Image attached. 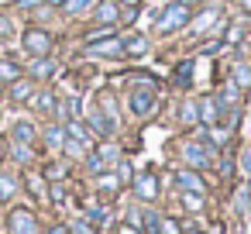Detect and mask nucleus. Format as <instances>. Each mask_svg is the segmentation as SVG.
<instances>
[{
	"instance_id": "1",
	"label": "nucleus",
	"mask_w": 251,
	"mask_h": 234,
	"mask_svg": "<svg viewBox=\"0 0 251 234\" xmlns=\"http://www.w3.org/2000/svg\"><path fill=\"white\" fill-rule=\"evenodd\" d=\"M186 25H189V4L186 0H176V4H165L162 14L155 18V35H172Z\"/></svg>"
},
{
	"instance_id": "2",
	"label": "nucleus",
	"mask_w": 251,
	"mask_h": 234,
	"mask_svg": "<svg viewBox=\"0 0 251 234\" xmlns=\"http://www.w3.org/2000/svg\"><path fill=\"white\" fill-rule=\"evenodd\" d=\"M21 42H25V52H31L35 59H45V55L52 52V35L42 31V28H28Z\"/></svg>"
},
{
	"instance_id": "3",
	"label": "nucleus",
	"mask_w": 251,
	"mask_h": 234,
	"mask_svg": "<svg viewBox=\"0 0 251 234\" xmlns=\"http://www.w3.org/2000/svg\"><path fill=\"white\" fill-rule=\"evenodd\" d=\"M127 110H131L134 117L151 114V110H155V90H151V86H138V90H131V97H127Z\"/></svg>"
},
{
	"instance_id": "4",
	"label": "nucleus",
	"mask_w": 251,
	"mask_h": 234,
	"mask_svg": "<svg viewBox=\"0 0 251 234\" xmlns=\"http://www.w3.org/2000/svg\"><path fill=\"white\" fill-rule=\"evenodd\" d=\"M7 227H11V234H38V217H35L31 210L18 207V210H11Z\"/></svg>"
},
{
	"instance_id": "5",
	"label": "nucleus",
	"mask_w": 251,
	"mask_h": 234,
	"mask_svg": "<svg viewBox=\"0 0 251 234\" xmlns=\"http://www.w3.org/2000/svg\"><path fill=\"white\" fill-rule=\"evenodd\" d=\"M182 155H186V162H189L193 169H206V165H210V152H206L203 141H186V145H182Z\"/></svg>"
},
{
	"instance_id": "6",
	"label": "nucleus",
	"mask_w": 251,
	"mask_h": 234,
	"mask_svg": "<svg viewBox=\"0 0 251 234\" xmlns=\"http://www.w3.org/2000/svg\"><path fill=\"white\" fill-rule=\"evenodd\" d=\"M114 158H117V148H114V145H103L100 152H93V155H86V169L100 176V172H107V165H110Z\"/></svg>"
},
{
	"instance_id": "7",
	"label": "nucleus",
	"mask_w": 251,
	"mask_h": 234,
	"mask_svg": "<svg viewBox=\"0 0 251 234\" xmlns=\"http://www.w3.org/2000/svg\"><path fill=\"white\" fill-rule=\"evenodd\" d=\"M134 189H138V200L151 203V200L158 196V176H155V172H141V176H134Z\"/></svg>"
},
{
	"instance_id": "8",
	"label": "nucleus",
	"mask_w": 251,
	"mask_h": 234,
	"mask_svg": "<svg viewBox=\"0 0 251 234\" xmlns=\"http://www.w3.org/2000/svg\"><path fill=\"white\" fill-rule=\"evenodd\" d=\"M196 107H200V121H203V124H210V128L224 117V104H220L217 97H203Z\"/></svg>"
},
{
	"instance_id": "9",
	"label": "nucleus",
	"mask_w": 251,
	"mask_h": 234,
	"mask_svg": "<svg viewBox=\"0 0 251 234\" xmlns=\"http://www.w3.org/2000/svg\"><path fill=\"white\" fill-rule=\"evenodd\" d=\"M220 21V7H206L203 14H196V21H193V35L200 38V35H206L213 25Z\"/></svg>"
},
{
	"instance_id": "10",
	"label": "nucleus",
	"mask_w": 251,
	"mask_h": 234,
	"mask_svg": "<svg viewBox=\"0 0 251 234\" xmlns=\"http://www.w3.org/2000/svg\"><path fill=\"white\" fill-rule=\"evenodd\" d=\"M86 52H90V55H124V42H117V38L110 35V38H103V42L86 45Z\"/></svg>"
},
{
	"instance_id": "11",
	"label": "nucleus",
	"mask_w": 251,
	"mask_h": 234,
	"mask_svg": "<svg viewBox=\"0 0 251 234\" xmlns=\"http://www.w3.org/2000/svg\"><path fill=\"white\" fill-rule=\"evenodd\" d=\"M90 128H93V134L110 138L114 134V117H107V110H93L90 114Z\"/></svg>"
},
{
	"instance_id": "12",
	"label": "nucleus",
	"mask_w": 251,
	"mask_h": 234,
	"mask_svg": "<svg viewBox=\"0 0 251 234\" xmlns=\"http://www.w3.org/2000/svg\"><path fill=\"white\" fill-rule=\"evenodd\" d=\"M97 21L100 25H114V21H121V11H117V0H103V4H97Z\"/></svg>"
},
{
	"instance_id": "13",
	"label": "nucleus",
	"mask_w": 251,
	"mask_h": 234,
	"mask_svg": "<svg viewBox=\"0 0 251 234\" xmlns=\"http://www.w3.org/2000/svg\"><path fill=\"white\" fill-rule=\"evenodd\" d=\"M176 182H179L186 193H203V189H206V186H203V179H200L196 172H179V176H176Z\"/></svg>"
},
{
	"instance_id": "14",
	"label": "nucleus",
	"mask_w": 251,
	"mask_h": 234,
	"mask_svg": "<svg viewBox=\"0 0 251 234\" xmlns=\"http://www.w3.org/2000/svg\"><path fill=\"white\" fill-rule=\"evenodd\" d=\"M234 86L251 90V62H234Z\"/></svg>"
},
{
	"instance_id": "15",
	"label": "nucleus",
	"mask_w": 251,
	"mask_h": 234,
	"mask_svg": "<svg viewBox=\"0 0 251 234\" xmlns=\"http://www.w3.org/2000/svg\"><path fill=\"white\" fill-rule=\"evenodd\" d=\"M21 79V66H14L11 59H0V83H18Z\"/></svg>"
},
{
	"instance_id": "16",
	"label": "nucleus",
	"mask_w": 251,
	"mask_h": 234,
	"mask_svg": "<svg viewBox=\"0 0 251 234\" xmlns=\"http://www.w3.org/2000/svg\"><path fill=\"white\" fill-rule=\"evenodd\" d=\"M14 141H18V145H31V141H35V128H31L28 121H18V124H14Z\"/></svg>"
},
{
	"instance_id": "17",
	"label": "nucleus",
	"mask_w": 251,
	"mask_h": 234,
	"mask_svg": "<svg viewBox=\"0 0 251 234\" xmlns=\"http://www.w3.org/2000/svg\"><path fill=\"white\" fill-rule=\"evenodd\" d=\"M66 134H69V138H76V141H83V145H93V134H90V128H83L79 121H69Z\"/></svg>"
},
{
	"instance_id": "18",
	"label": "nucleus",
	"mask_w": 251,
	"mask_h": 234,
	"mask_svg": "<svg viewBox=\"0 0 251 234\" xmlns=\"http://www.w3.org/2000/svg\"><path fill=\"white\" fill-rule=\"evenodd\" d=\"M62 148H66L69 158H86V155H90V145H83V141H76V138H69V134H66V145H62Z\"/></svg>"
},
{
	"instance_id": "19",
	"label": "nucleus",
	"mask_w": 251,
	"mask_h": 234,
	"mask_svg": "<svg viewBox=\"0 0 251 234\" xmlns=\"http://www.w3.org/2000/svg\"><path fill=\"white\" fill-rule=\"evenodd\" d=\"M145 52H148V42H145L141 35H134V38L124 42V55H134V59H138V55H145Z\"/></svg>"
},
{
	"instance_id": "20",
	"label": "nucleus",
	"mask_w": 251,
	"mask_h": 234,
	"mask_svg": "<svg viewBox=\"0 0 251 234\" xmlns=\"http://www.w3.org/2000/svg\"><path fill=\"white\" fill-rule=\"evenodd\" d=\"M121 189V179H117V172H100V193H117Z\"/></svg>"
},
{
	"instance_id": "21",
	"label": "nucleus",
	"mask_w": 251,
	"mask_h": 234,
	"mask_svg": "<svg viewBox=\"0 0 251 234\" xmlns=\"http://www.w3.org/2000/svg\"><path fill=\"white\" fill-rule=\"evenodd\" d=\"M179 200H182V207H186L189 213H200V210H203V193H186V189H182Z\"/></svg>"
},
{
	"instance_id": "22",
	"label": "nucleus",
	"mask_w": 251,
	"mask_h": 234,
	"mask_svg": "<svg viewBox=\"0 0 251 234\" xmlns=\"http://www.w3.org/2000/svg\"><path fill=\"white\" fill-rule=\"evenodd\" d=\"M31 73H35V76H42V79H49V76L55 73V62H52V59L45 55V59H38V62H31Z\"/></svg>"
},
{
	"instance_id": "23",
	"label": "nucleus",
	"mask_w": 251,
	"mask_h": 234,
	"mask_svg": "<svg viewBox=\"0 0 251 234\" xmlns=\"http://www.w3.org/2000/svg\"><path fill=\"white\" fill-rule=\"evenodd\" d=\"M35 107H38V110H55V107H59V100H55V93H52V90H42V93L35 97Z\"/></svg>"
},
{
	"instance_id": "24",
	"label": "nucleus",
	"mask_w": 251,
	"mask_h": 234,
	"mask_svg": "<svg viewBox=\"0 0 251 234\" xmlns=\"http://www.w3.org/2000/svg\"><path fill=\"white\" fill-rule=\"evenodd\" d=\"M31 93H35V90H31V83H25V79H18V83H14V90H11V97H14L18 104L31 100Z\"/></svg>"
},
{
	"instance_id": "25",
	"label": "nucleus",
	"mask_w": 251,
	"mask_h": 234,
	"mask_svg": "<svg viewBox=\"0 0 251 234\" xmlns=\"http://www.w3.org/2000/svg\"><path fill=\"white\" fill-rule=\"evenodd\" d=\"M189 79H193V62H179V69H176V86H189Z\"/></svg>"
},
{
	"instance_id": "26",
	"label": "nucleus",
	"mask_w": 251,
	"mask_h": 234,
	"mask_svg": "<svg viewBox=\"0 0 251 234\" xmlns=\"http://www.w3.org/2000/svg\"><path fill=\"white\" fill-rule=\"evenodd\" d=\"M45 141H49L52 148H62V145H66V131H62V128H49V131H45Z\"/></svg>"
},
{
	"instance_id": "27",
	"label": "nucleus",
	"mask_w": 251,
	"mask_h": 234,
	"mask_svg": "<svg viewBox=\"0 0 251 234\" xmlns=\"http://www.w3.org/2000/svg\"><path fill=\"white\" fill-rule=\"evenodd\" d=\"M69 14H83V11H90L93 7V0H66V4H62Z\"/></svg>"
},
{
	"instance_id": "28",
	"label": "nucleus",
	"mask_w": 251,
	"mask_h": 234,
	"mask_svg": "<svg viewBox=\"0 0 251 234\" xmlns=\"http://www.w3.org/2000/svg\"><path fill=\"white\" fill-rule=\"evenodd\" d=\"M182 121H186V124H193V121H200V107H196L193 100H186V104H182Z\"/></svg>"
},
{
	"instance_id": "29",
	"label": "nucleus",
	"mask_w": 251,
	"mask_h": 234,
	"mask_svg": "<svg viewBox=\"0 0 251 234\" xmlns=\"http://www.w3.org/2000/svg\"><path fill=\"white\" fill-rule=\"evenodd\" d=\"M69 231H73V234H97V231H93V224H90V217H79Z\"/></svg>"
},
{
	"instance_id": "30",
	"label": "nucleus",
	"mask_w": 251,
	"mask_h": 234,
	"mask_svg": "<svg viewBox=\"0 0 251 234\" xmlns=\"http://www.w3.org/2000/svg\"><path fill=\"white\" fill-rule=\"evenodd\" d=\"M158 234H182V231H179V224H176L172 217H162V224H158Z\"/></svg>"
},
{
	"instance_id": "31",
	"label": "nucleus",
	"mask_w": 251,
	"mask_h": 234,
	"mask_svg": "<svg viewBox=\"0 0 251 234\" xmlns=\"http://www.w3.org/2000/svg\"><path fill=\"white\" fill-rule=\"evenodd\" d=\"M11 196H14V179L0 176V200H11Z\"/></svg>"
},
{
	"instance_id": "32",
	"label": "nucleus",
	"mask_w": 251,
	"mask_h": 234,
	"mask_svg": "<svg viewBox=\"0 0 251 234\" xmlns=\"http://www.w3.org/2000/svg\"><path fill=\"white\" fill-rule=\"evenodd\" d=\"M117 179H121V182H134V169H131L127 162H121V165H117Z\"/></svg>"
},
{
	"instance_id": "33",
	"label": "nucleus",
	"mask_w": 251,
	"mask_h": 234,
	"mask_svg": "<svg viewBox=\"0 0 251 234\" xmlns=\"http://www.w3.org/2000/svg\"><path fill=\"white\" fill-rule=\"evenodd\" d=\"M248 207H251V186L237 189V210H248Z\"/></svg>"
},
{
	"instance_id": "34",
	"label": "nucleus",
	"mask_w": 251,
	"mask_h": 234,
	"mask_svg": "<svg viewBox=\"0 0 251 234\" xmlns=\"http://www.w3.org/2000/svg\"><path fill=\"white\" fill-rule=\"evenodd\" d=\"M241 172L251 179V148H244V152H241Z\"/></svg>"
},
{
	"instance_id": "35",
	"label": "nucleus",
	"mask_w": 251,
	"mask_h": 234,
	"mask_svg": "<svg viewBox=\"0 0 251 234\" xmlns=\"http://www.w3.org/2000/svg\"><path fill=\"white\" fill-rule=\"evenodd\" d=\"M11 35H14V25H11L7 18H0V42H7Z\"/></svg>"
},
{
	"instance_id": "36",
	"label": "nucleus",
	"mask_w": 251,
	"mask_h": 234,
	"mask_svg": "<svg viewBox=\"0 0 251 234\" xmlns=\"http://www.w3.org/2000/svg\"><path fill=\"white\" fill-rule=\"evenodd\" d=\"M14 158H18V162H28V158H31V148H28V145H14Z\"/></svg>"
},
{
	"instance_id": "37",
	"label": "nucleus",
	"mask_w": 251,
	"mask_h": 234,
	"mask_svg": "<svg viewBox=\"0 0 251 234\" xmlns=\"http://www.w3.org/2000/svg\"><path fill=\"white\" fill-rule=\"evenodd\" d=\"M237 42H241V25H234V28L227 31V42H224V45H237Z\"/></svg>"
},
{
	"instance_id": "38",
	"label": "nucleus",
	"mask_w": 251,
	"mask_h": 234,
	"mask_svg": "<svg viewBox=\"0 0 251 234\" xmlns=\"http://www.w3.org/2000/svg\"><path fill=\"white\" fill-rule=\"evenodd\" d=\"M52 200H55V203H66V189H62V186H52Z\"/></svg>"
},
{
	"instance_id": "39",
	"label": "nucleus",
	"mask_w": 251,
	"mask_h": 234,
	"mask_svg": "<svg viewBox=\"0 0 251 234\" xmlns=\"http://www.w3.org/2000/svg\"><path fill=\"white\" fill-rule=\"evenodd\" d=\"M38 4H42V0H18V7H21V11H35Z\"/></svg>"
},
{
	"instance_id": "40",
	"label": "nucleus",
	"mask_w": 251,
	"mask_h": 234,
	"mask_svg": "<svg viewBox=\"0 0 251 234\" xmlns=\"http://www.w3.org/2000/svg\"><path fill=\"white\" fill-rule=\"evenodd\" d=\"M117 4H127L131 11H138V7H141V0H117Z\"/></svg>"
},
{
	"instance_id": "41",
	"label": "nucleus",
	"mask_w": 251,
	"mask_h": 234,
	"mask_svg": "<svg viewBox=\"0 0 251 234\" xmlns=\"http://www.w3.org/2000/svg\"><path fill=\"white\" fill-rule=\"evenodd\" d=\"M49 234H73V231H69V227H62V224H59V227H52V231H49Z\"/></svg>"
},
{
	"instance_id": "42",
	"label": "nucleus",
	"mask_w": 251,
	"mask_h": 234,
	"mask_svg": "<svg viewBox=\"0 0 251 234\" xmlns=\"http://www.w3.org/2000/svg\"><path fill=\"white\" fill-rule=\"evenodd\" d=\"M42 4H49V7H59V4H66V0H42Z\"/></svg>"
},
{
	"instance_id": "43",
	"label": "nucleus",
	"mask_w": 251,
	"mask_h": 234,
	"mask_svg": "<svg viewBox=\"0 0 251 234\" xmlns=\"http://www.w3.org/2000/svg\"><path fill=\"white\" fill-rule=\"evenodd\" d=\"M186 234H203V231H193V227H189V231H186Z\"/></svg>"
},
{
	"instance_id": "44",
	"label": "nucleus",
	"mask_w": 251,
	"mask_h": 234,
	"mask_svg": "<svg viewBox=\"0 0 251 234\" xmlns=\"http://www.w3.org/2000/svg\"><path fill=\"white\" fill-rule=\"evenodd\" d=\"M0 158H4V141H0Z\"/></svg>"
},
{
	"instance_id": "45",
	"label": "nucleus",
	"mask_w": 251,
	"mask_h": 234,
	"mask_svg": "<svg viewBox=\"0 0 251 234\" xmlns=\"http://www.w3.org/2000/svg\"><path fill=\"white\" fill-rule=\"evenodd\" d=\"M244 7H248V11H251V0H244Z\"/></svg>"
},
{
	"instance_id": "46",
	"label": "nucleus",
	"mask_w": 251,
	"mask_h": 234,
	"mask_svg": "<svg viewBox=\"0 0 251 234\" xmlns=\"http://www.w3.org/2000/svg\"><path fill=\"white\" fill-rule=\"evenodd\" d=\"M0 97H4V83H0Z\"/></svg>"
},
{
	"instance_id": "47",
	"label": "nucleus",
	"mask_w": 251,
	"mask_h": 234,
	"mask_svg": "<svg viewBox=\"0 0 251 234\" xmlns=\"http://www.w3.org/2000/svg\"><path fill=\"white\" fill-rule=\"evenodd\" d=\"M186 4H193V0H186Z\"/></svg>"
}]
</instances>
